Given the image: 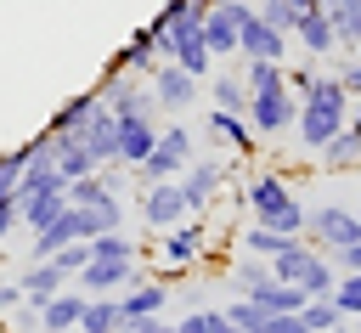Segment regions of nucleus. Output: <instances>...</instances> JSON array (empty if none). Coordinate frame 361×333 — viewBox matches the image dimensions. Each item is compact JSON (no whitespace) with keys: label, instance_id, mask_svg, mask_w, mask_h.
<instances>
[{"label":"nucleus","instance_id":"obj_44","mask_svg":"<svg viewBox=\"0 0 361 333\" xmlns=\"http://www.w3.org/2000/svg\"><path fill=\"white\" fill-rule=\"evenodd\" d=\"M338 79H344V90H350V96H361V56H350V62L338 68Z\"/></svg>","mask_w":361,"mask_h":333},{"label":"nucleus","instance_id":"obj_6","mask_svg":"<svg viewBox=\"0 0 361 333\" xmlns=\"http://www.w3.org/2000/svg\"><path fill=\"white\" fill-rule=\"evenodd\" d=\"M197 158V147H192V130L186 124H169V130H158V141H152V152L130 169L135 181H175L186 164Z\"/></svg>","mask_w":361,"mask_h":333},{"label":"nucleus","instance_id":"obj_45","mask_svg":"<svg viewBox=\"0 0 361 333\" xmlns=\"http://www.w3.org/2000/svg\"><path fill=\"white\" fill-rule=\"evenodd\" d=\"M265 333H310L305 322H299V310H288V316H271V327Z\"/></svg>","mask_w":361,"mask_h":333},{"label":"nucleus","instance_id":"obj_4","mask_svg":"<svg viewBox=\"0 0 361 333\" xmlns=\"http://www.w3.org/2000/svg\"><path fill=\"white\" fill-rule=\"evenodd\" d=\"M17 209H23V231L51 226V220L68 209V181H62L56 169H34V164H23V181H17Z\"/></svg>","mask_w":361,"mask_h":333},{"label":"nucleus","instance_id":"obj_43","mask_svg":"<svg viewBox=\"0 0 361 333\" xmlns=\"http://www.w3.org/2000/svg\"><path fill=\"white\" fill-rule=\"evenodd\" d=\"M11 231H23V209H17V198H11V203H0V243H6Z\"/></svg>","mask_w":361,"mask_h":333},{"label":"nucleus","instance_id":"obj_49","mask_svg":"<svg viewBox=\"0 0 361 333\" xmlns=\"http://www.w3.org/2000/svg\"><path fill=\"white\" fill-rule=\"evenodd\" d=\"M248 6H254V0H248Z\"/></svg>","mask_w":361,"mask_h":333},{"label":"nucleus","instance_id":"obj_35","mask_svg":"<svg viewBox=\"0 0 361 333\" xmlns=\"http://www.w3.org/2000/svg\"><path fill=\"white\" fill-rule=\"evenodd\" d=\"M226 316L237 322V333H265V327H271V310H259V305H254V299H243V293L226 305Z\"/></svg>","mask_w":361,"mask_h":333},{"label":"nucleus","instance_id":"obj_9","mask_svg":"<svg viewBox=\"0 0 361 333\" xmlns=\"http://www.w3.org/2000/svg\"><path fill=\"white\" fill-rule=\"evenodd\" d=\"M147 85H152L158 113H186V107L203 96V79H197V73H186L180 62H158V68L147 73Z\"/></svg>","mask_w":361,"mask_h":333},{"label":"nucleus","instance_id":"obj_28","mask_svg":"<svg viewBox=\"0 0 361 333\" xmlns=\"http://www.w3.org/2000/svg\"><path fill=\"white\" fill-rule=\"evenodd\" d=\"M118 293H96V299H85V310H79V333H118Z\"/></svg>","mask_w":361,"mask_h":333},{"label":"nucleus","instance_id":"obj_40","mask_svg":"<svg viewBox=\"0 0 361 333\" xmlns=\"http://www.w3.org/2000/svg\"><path fill=\"white\" fill-rule=\"evenodd\" d=\"M85 260H90V243H62V248L51 254V265H56L62 277H73V271H79Z\"/></svg>","mask_w":361,"mask_h":333},{"label":"nucleus","instance_id":"obj_21","mask_svg":"<svg viewBox=\"0 0 361 333\" xmlns=\"http://www.w3.org/2000/svg\"><path fill=\"white\" fill-rule=\"evenodd\" d=\"M79 310H85V293L68 282L62 293H51L39 305V333H79Z\"/></svg>","mask_w":361,"mask_h":333},{"label":"nucleus","instance_id":"obj_17","mask_svg":"<svg viewBox=\"0 0 361 333\" xmlns=\"http://www.w3.org/2000/svg\"><path fill=\"white\" fill-rule=\"evenodd\" d=\"M79 141H85V152L96 158V169H107V164H118V119H113V107L102 102L79 130H73Z\"/></svg>","mask_w":361,"mask_h":333},{"label":"nucleus","instance_id":"obj_5","mask_svg":"<svg viewBox=\"0 0 361 333\" xmlns=\"http://www.w3.org/2000/svg\"><path fill=\"white\" fill-rule=\"evenodd\" d=\"M293 113H299V96L288 90V79L282 85H259V90H248V130L259 135V141H276V135H288L293 130Z\"/></svg>","mask_w":361,"mask_h":333},{"label":"nucleus","instance_id":"obj_3","mask_svg":"<svg viewBox=\"0 0 361 333\" xmlns=\"http://www.w3.org/2000/svg\"><path fill=\"white\" fill-rule=\"evenodd\" d=\"M271 277H282V282L305 288V299H327V293H333V282H338L333 260H327L316 243H305V237H293V243L271 260Z\"/></svg>","mask_w":361,"mask_h":333},{"label":"nucleus","instance_id":"obj_34","mask_svg":"<svg viewBox=\"0 0 361 333\" xmlns=\"http://www.w3.org/2000/svg\"><path fill=\"white\" fill-rule=\"evenodd\" d=\"M299 322H305L310 333H333V327H338V322H350V316H344L333 299H305V305H299Z\"/></svg>","mask_w":361,"mask_h":333},{"label":"nucleus","instance_id":"obj_11","mask_svg":"<svg viewBox=\"0 0 361 333\" xmlns=\"http://www.w3.org/2000/svg\"><path fill=\"white\" fill-rule=\"evenodd\" d=\"M248 11H254L248 0H214V6L203 11V45H209L214 62H220V56H237V28H243Z\"/></svg>","mask_w":361,"mask_h":333},{"label":"nucleus","instance_id":"obj_23","mask_svg":"<svg viewBox=\"0 0 361 333\" xmlns=\"http://www.w3.org/2000/svg\"><path fill=\"white\" fill-rule=\"evenodd\" d=\"M56 135V152H51V169L62 175V181H79V175H96V158L85 152V141L73 135V130H51Z\"/></svg>","mask_w":361,"mask_h":333},{"label":"nucleus","instance_id":"obj_25","mask_svg":"<svg viewBox=\"0 0 361 333\" xmlns=\"http://www.w3.org/2000/svg\"><path fill=\"white\" fill-rule=\"evenodd\" d=\"M243 299H254V305L271 310V316H288V310L305 305V288H293V282H282V277H265V282H254Z\"/></svg>","mask_w":361,"mask_h":333},{"label":"nucleus","instance_id":"obj_8","mask_svg":"<svg viewBox=\"0 0 361 333\" xmlns=\"http://www.w3.org/2000/svg\"><path fill=\"white\" fill-rule=\"evenodd\" d=\"M305 237H316V248H344L361 237V209H344V203H316L305 214Z\"/></svg>","mask_w":361,"mask_h":333},{"label":"nucleus","instance_id":"obj_15","mask_svg":"<svg viewBox=\"0 0 361 333\" xmlns=\"http://www.w3.org/2000/svg\"><path fill=\"white\" fill-rule=\"evenodd\" d=\"M288 34L282 28H271L259 11H248L243 17V28H237V56H259V62H288Z\"/></svg>","mask_w":361,"mask_h":333},{"label":"nucleus","instance_id":"obj_10","mask_svg":"<svg viewBox=\"0 0 361 333\" xmlns=\"http://www.w3.org/2000/svg\"><path fill=\"white\" fill-rule=\"evenodd\" d=\"M102 102L113 107V119H158V102H152V85H141L135 73H102Z\"/></svg>","mask_w":361,"mask_h":333},{"label":"nucleus","instance_id":"obj_48","mask_svg":"<svg viewBox=\"0 0 361 333\" xmlns=\"http://www.w3.org/2000/svg\"><path fill=\"white\" fill-rule=\"evenodd\" d=\"M350 130L361 135V96H350Z\"/></svg>","mask_w":361,"mask_h":333},{"label":"nucleus","instance_id":"obj_37","mask_svg":"<svg viewBox=\"0 0 361 333\" xmlns=\"http://www.w3.org/2000/svg\"><path fill=\"white\" fill-rule=\"evenodd\" d=\"M23 164H28V147H11V152H0V203H11V198H17Z\"/></svg>","mask_w":361,"mask_h":333},{"label":"nucleus","instance_id":"obj_24","mask_svg":"<svg viewBox=\"0 0 361 333\" xmlns=\"http://www.w3.org/2000/svg\"><path fill=\"white\" fill-rule=\"evenodd\" d=\"M17 288H23V305H34V310H39L51 293H62V288H68V277H62L51 260H28V271L17 277Z\"/></svg>","mask_w":361,"mask_h":333},{"label":"nucleus","instance_id":"obj_50","mask_svg":"<svg viewBox=\"0 0 361 333\" xmlns=\"http://www.w3.org/2000/svg\"><path fill=\"white\" fill-rule=\"evenodd\" d=\"M355 322H361V316H355Z\"/></svg>","mask_w":361,"mask_h":333},{"label":"nucleus","instance_id":"obj_26","mask_svg":"<svg viewBox=\"0 0 361 333\" xmlns=\"http://www.w3.org/2000/svg\"><path fill=\"white\" fill-rule=\"evenodd\" d=\"M68 203H79V209H118L124 198L102 181V169L96 175H79V181H68Z\"/></svg>","mask_w":361,"mask_h":333},{"label":"nucleus","instance_id":"obj_1","mask_svg":"<svg viewBox=\"0 0 361 333\" xmlns=\"http://www.w3.org/2000/svg\"><path fill=\"white\" fill-rule=\"evenodd\" d=\"M350 124V90L338 73H316V85L299 96V113H293V141L305 152H322L338 130Z\"/></svg>","mask_w":361,"mask_h":333},{"label":"nucleus","instance_id":"obj_29","mask_svg":"<svg viewBox=\"0 0 361 333\" xmlns=\"http://www.w3.org/2000/svg\"><path fill=\"white\" fill-rule=\"evenodd\" d=\"M327 17L338 34V51H361V0H327Z\"/></svg>","mask_w":361,"mask_h":333},{"label":"nucleus","instance_id":"obj_2","mask_svg":"<svg viewBox=\"0 0 361 333\" xmlns=\"http://www.w3.org/2000/svg\"><path fill=\"white\" fill-rule=\"evenodd\" d=\"M243 203L254 209V226H271V231H288V237H305V203L293 198V186L276 175V169H265V175H254L248 186H243Z\"/></svg>","mask_w":361,"mask_h":333},{"label":"nucleus","instance_id":"obj_19","mask_svg":"<svg viewBox=\"0 0 361 333\" xmlns=\"http://www.w3.org/2000/svg\"><path fill=\"white\" fill-rule=\"evenodd\" d=\"M158 62H164V56H158V40H152V28H135V34L124 40V51H113L107 73H135V79H147Z\"/></svg>","mask_w":361,"mask_h":333},{"label":"nucleus","instance_id":"obj_42","mask_svg":"<svg viewBox=\"0 0 361 333\" xmlns=\"http://www.w3.org/2000/svg\"><path fill=\"white\" fill-rule=\"evenodd\" d=\"M327 260H333V271H361V237L344 248H327Z\"/></svg>","mask_w":361,"mask_h":333},{"label":"nucleus","instance_id":"obj_7","mask_svg":"<svg viewBox=\"0 0 361 333\" xmlns=\"http://www.w3.org/2000/svg\"><path fill=\"white\" fill-rule=\"evenodd\" d=\"M226 175H231V164L220 158V152H209V158H192L175 181H180V198H186V214H203L209 203H214V192L226 186Z\"/></svg>","mask_w":361,"mask_h":333},{"label":"nucleus","instance_id":"obj_13","mask_svg":"<svg viewBox=\"0 0 361 333\" xmlns=\"http://www.w3.org/2000/svg\"><path fill=\"white\" fill-rule=\"evenodd\" d=\"M158 248H164V277H158V282H169V271H180V265H192V260H203V248H209V226L186 214L180 226L158 231Z\"/></svg>","mask_w":361,"mask_h":333},{"label":"nucleus","instance_id":"obj_22","mask_svg":"<svg viewBox=\"0 0 361 333\" xmlns=\"http://www.w3.org/2000/svg\"><path fill=\"white\" fill-rule=\"evenodd\" d=\"M158 141V119H118V164L135 169Z\"/></svg>","mask_w":361,"mask_h":333},{"label":"nucleus","instance_id":"obj_16","mask_svg":"<svg viewBox=\"0 0 361 333\" xmlns=\"http://www.w3.org/2000/svg\"><path fill=\"white\" fill-rule=\"evenodd\" d=\"M310 62H322V56H338V34H333V17H327V6H310V11H299V23H293V34H288Z\"/></svg>","mask_w":361,"mask_h":333},{"label":"nucleus","instance_id":"obj_12","mask_svg":"<svg viewBox=\"0 0 361 333\" xmlns=\"http://www.w3.org/2000/svg\"><path fill=\"white\" fill-rule=\"evenodd\" d=\"M141 220L152 231H169L186 220V198H180V181H141V198H135Z\"/></svg>","mask_w":361,"mask_h":333},{"label":"nucleus","instance_id":"obj_32","mask_svg":"<svg viewBox=\"0 0 361 333\" xmlns=\"http://www.w3.org/2000/svg\"><path fill=\"white\" fill-rule=\"evenodd\" d=\"M288 243H293V237H288V231H271V226H248V231H243V254H254V260H276Z\"/></svg>","mask_w":361,"mask_h":333},{"label":"nucleus","instance_id":"obj_31","mask_svg":"<svg viewBox=\"0 0 361 333\" xmlns=\"http://www.w3.org/2000/svg\"><path fill=\"white\" fill-rule=\"evenodd\" d=\"M102 107V90H79V96H68L62 107H56V119H51V130H79L90 113Z\"/></svg>","mask_w":361,"mask_h":333},{"label":"nucleus","instance_id":"obj_47","mask_svg":"<svg viewBox=\"0 0 361 333\" xmlns=\"http://www.w3.org/2000/svg\"><path fill=\"white\" fill-rule=\"evenodd\" d=\"M141 333H180L169 316H141Z\"/></svg>","mask_w":361,"mask_h":333},{"label":"nucleus","instance_id":"obj_46","mask_svg":"<svg viewBox=\"0 0 361 333\" xmlns=\"http://www.w3.org/2000/svg\"><path fill=\"white\" fill-rule=\"evenodd\" d=\"M23 305V288L17 282H0V310H17Z\"/></svg>","mask_w":361,"mask_h":333},{"label":"nucleus","instance_id":"obj_39","mask_svg":"<svg viewBox=\"0 0 361 333\" xmlns=\"http://www.w3.org/2000/svg\"><path fill=\"white\" fill-rule=\"evenodd\" d=\"M254 11H259L271 28H282V34H293V23H299V6H293V0H254Z\"/></svg>","mask_w":361,"mask_h":333},{"label":"nucleus","instance_id":"obj_27","mask_svg":"<svg viewBox=\"0 0 361 333\" xmlns=\"http://www.w3.org/2000/svg\"><path fill=\"white\" fill-rule=\"evenodd\" d=\"M316 158H322V169L344 175V169H355V164H361V135H355V130L344 124V130H338V135H333V141H327V147H322Z\"/></svg>","mask_w":361,"mask_h":333},{"label":"nucleus","instance_id":"obj_18","mask_svg":"<svg viewBox=\"0 0 361 333\" xmlns=\"http://www.w3.org/2000/svg\"><path fill=\"white\" fill-rule=\"evenodd\" d=\"M203 130H209V141H214L220 152H254V147H259V135L248 130V119H243V113H226V107H209Z\"/></svg>","mask_w":361,"mask_h":333},{"label":"nucleus","instance_id":"obj_20","mask_svg":"<svg viewBox=\"0 0 361 333\" xmlns=\"http://www.w3.org/2000/svg\"><path fill=\"white\" fill-rule=\"evenodd\" d=\"M164 310H169V282L158 277H135L118 293V316H164Z\"/></svg>","mask_w":361,"mask_h":333},{"label":"nucleus","instance_id":"obj_41","mask_svg":"<svg viewBox=\"0 0 361 333\" xmlns=\"http://www.w3.org/2000/svg\"><path fill=\"white\" fill-rule=\"evenodd\" d=\"M282 73H288V90H293V96H305V90H310V85H316V73H322V68H316V62H310V56H305V62H299V68H282Z\"/></svg>","mask_w":361,"mask_h":333},{"label":"nucleus","instance_id":"obj_38","mask_svg":"<svg viewBox=\"0 0 361 333\" xmlns=\"http://www.w3.org/2000/svg\"><path fill=\"white\" fill-rule=\"evenodd\" d=\"M271 277V260H254V254H243V260H231V288L237 293H248L254 282H265Z\"/></svg>","mask_w":361,"mask_h":333},{"label":"nucleus","instance_id":"obj_36","mask_svg":"<svg viewBox=\"0 0 361 333\" xmlns=\"http://www.w3.org/2000/svg\"><path fill=\"white\" fill-rule=\"evenodd\" d=\"M327 299L355 322V316H361V271H338V282H333V293H327Z\"/></svg>","mask_w":361,"mask_h":333},{"label":"nucleus","instance_id":"obj_33","mask_svg":"<svg viewBox=\"0 0 361 333\" xmlns=\"http://www.w3.org/2000/svg\"><path fill=\"white\" fill-rule=\"evenodd\" d=\"M90 260H135V237H124V226L96 231L90 237Z\"/></svg>","mask_w":361,"mask_h":333},{"label":"nucleus","instance_id":"obj_30","mask_svg":"<svg viewBox=\"0 0 361 333\" xmlns=\"http://www.w3.org/2000/svg\"><path fill=\"white\" fill-rule=\"evenodd\" d=\"M209 102L214 107H226V113H248V85H243V73H214L209 79Z\"/></svg>","mask_w":361,"mask_h":333},{"label":"nucleus","instance_id":"obj_14","mask_svg":"<svg viewBox=\"0 0 361 333\" xmlns=\"http://www.w3.org/2000/svg\"><path fill=\"white\" fill-rule=\"evenodd\" d=\"M135 277H141V271H135V260H85L68 282H73L85 299H96V293H124Z\"/></svg>","mask_w":361,"mask_h":333}]
</instances>
